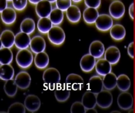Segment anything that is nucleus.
<instances>
[{"instance_id": "obj_1", "label": "nucleus", "mask_w": 135, "mask_h": 113, "mask_svg": "<svg viewBox=\"0 0 135 113\" xmlns=\"http://www.w3.org/2000/svg\"><path fill=\"white\" fill-rule=\"evenodd\" d=\"M42 78L45 85L50 90H53L60 84V74L56 68L49 67L44 71Z\"/></svg>"}, {"instance_id": "obj_2", "label": "nucleus", "mask_w": 135, "mask_h": 113, "mask_svg": "<svg viewBox=\"0 0 135 113\" xmlns=\"http://www.w3.org/2000/svg\"><path fill=\"white\" fill-rule=\"evenodd\" d=\"M16 60L20 67L23 69H27L33 63V56L31 51L27 49H20L17 53Z\"/></svg>"}, {"instance_id": "obj_3", "label": "nucleus", "mask_w": 135, "mask_h": 113, "mask_svg": "<svg viewBox=\"0 0 135 113\" xmlns=\"http://www.w3.org/2000/svg\"><path fill=\"white\" fill-rule=\"evenodd\" d=\"M47 37L50 42L56 46L61 45L65 39L64 31L58 26H53L47 33Z\"/></svg>"}, {"instance_id": "obj_4", "label": "nucleus", "mask_w": 135, "mask_h": 113, "mask_svg": "<svg viewBox=\"0 0 135 113\" xmlns=\"http://www.w3.org/2000/svg\"><path fill=\"white\" fill-rule=\"evenodd\" d=\"M95 24L98 30L106 32L109 31L114 25L113 18L108 14H99Z\"/></svg>"}, {"instance_id": "obj_5", "label": "nucleus", "mask_w": 135, "mask_h": 113, "mask_svg": "<svg viewBox=\"0 0 135 113\" xmlns=\"http://www.w3.org/2000/svg\"><path fill=\"white\" fill-rule=\"evenodd\" d=\"M109 13L114 19H121L125 13V6L123 2L119 0L112 2L109 6Z\"/></svg>"}, {"instance_id": "obj_6", "label": "nucleus", "mask_w": 135, "mask_h": 113, "mask_svg": "<svg viewBox=\"0 0 135 113\" xmlns=\"http://www.w3.org/2000/svg\"><path fill=\"white\" fill-rule=\"evenodd\" d=\"M97 104L99 107L103 109L109 108L113 102L112 93L109 90L103 89L101 92L96 94Z\"/></svg>"}, {"instance_id": "obj_7", "label": "nucleus", "mask_w": 135, "mask_h": 113, "mask_svg": "<svg viewBox=\"0 0 135 113\" xmlns=\"http://www.w3.org/2000/svg\"><path fill=\"white\" fill-rule=\"evenodd\" d=\"M65 84L70 89L81 90L84 86V81L82 77L75 74H71L66 77Z\"/></svg>"}, {"instance_id": "obj_8", "label": "nucleus", "mask_w": 135, "mask_h": 113, "mask_svg": "<svg viewBox=\"0 0 135 113\" xmlns=\"http://www.w3.org/2000/svg\"><path fill=\"white\" fill-rule=\"evenodd\" d=\"M117 104L122 110H127L132 108L133 105V99L131 93L127 92H122L117 98Z\"/></svg>"}, {"instance_id": "obj_9", "label": "nucleus", "mask_w": 135, "mask_h": 113, "mask_svg": "<svg viewBox=\"0 0 135 113\" xmlns=\"http://www.w3.org/2000/svg\"><path fill=\"white\" fill-rule=\"evenodd\" d=\"M35 5V12L39 18L49 17L53 9L51 2L42 0Z\"/></svg>"}, {"instance_id": "obj_10", "label": "nucleus", "mask_w": 135, "mask_h": 113, "mask_svg": "<svg viewBox=\"0 0 135 113\" xmlns=\"http://www.w3.org/2000/svg\"><path fill=\"white\" fill-rule=\"evenodd\" d=\"M96 63V59L90 53H88L82 56L80 65L83 71L88 73L91 71L95 67Z\"/></svg>"}, {"instance_id": "obj_11", "label": "nucleus", "mask_w": 135, "mask_h": 113, "mask_svg": "<svg viewBox=\"0 0 135 113\" xmlns=\"http://www.w3.org/2000/svg\"><path fill=\"white\" fill-rule=\"evenodd\" d=\"M31 51L35 54L45 52L46 43L45 39L40 35H36L31 39L30 44Z\"/></svg>"}, {"instance_id": "obj_12", "label": "nucleus", "mask_w": 135, "mask_h": 113, "mask_svg": "<svg viewBox=\"0 0 135 113\" xmlns=\"http://www.w3.org/2000/svg\"><path fill=\"white\" fill-rule=\"evenodd\" d=\"M24 105L27 110L31 112L37 111L41 106V101L38 97L33 94H30L26 97L24 100Z\"/></svg>"}, {"instance_id": "obj_13", "label": "nucleus", "mask_w": 135, "mask_h": 113, "mask_svg": "<svg viewBox=\"0 0 135 113\" xmlns=\"http://www.w3.org/2000/svg\"><path fill=\"white\" fill-rule=\"evenodd\" d=\"M70 89L66 84H59L55 88L54 95L57 101L64 102L70 97Z\"/></svg>"}, {"instance_id": "obj_14", "label": "nucleus", "mask_w": 135, "mask_h": 113, "mask_svg": "<svg viewBox=\"0 0 135 113\" xmlns=\"http://www.w3.org/2000/svg\"><path fill=\"white\" fill-rule=\"evenodd\" d=\"M104 56L105 59L111 65H114L120 60V53L117 47L112 46L108 47L105 51Z\"/></svg>"}, {"instance_id": "obj_15", "label": "nucleus", "mask_w": 135, "mask_h": 113, "mask_svg": "<svg viewBox=\"0 0 135 113\" xmlns=\"http://www.w3.org/2000/svg\"><path fill=\"white\" fill-rule=\"evenodd\" d=\"M31 38L29 35L20 31L15 35V46L19 49H27L30 47Z\"/></svg>"}, {"instance_id": "obj_16", "label": "nucleus", "mask_w": 135, "mask_h": 113, "mask_svg": "<svg viewBox=\"0 0 135 113\" xmlns=\"http://www.w3.org/2000/svg\"><path fill=\"white\" fill-rule=\"evenodd\" d=\"M16 84L19 88L25 89L29 88L31 83V77L26 71H22L17 74L15 78Z\"/></svg>"}, {"instance_id": "obj_17", "label": "nucleus", "mask_w": 135, "mask_h": 113, "mask_svg": "<svg viewBox=\"0 0 135 113\" xmlns=\"http://www.w3.org/2000/svg\"><path fill=\"white\" fill-rule=\"evenodd\" d=\"M15 35L13 31L9 30H5L3 31L1 35V48L11 49L15 44Z\"/></svg>"}, {"instance_id": "obj_18", "label": "nucleus", "mask_w": 135, "mask_h": 113, "mask_svg": "<svg viewBox=\"0 0 135 113\" xmlns=\"http://www.w3.org/2000/svg\"><path fill=\"white\" fill-rule=\"evenodd\" d=\"M103 78L98 75L92 76L89 79L88 84V91L97 94L103 89Z\"/></svg>"}, {"instance_id": "obj_19", "label": "nucleus", "mask_w": 135, "mask_h": 113, "mask_svg": "<svg viewBox=\"0 0 135 113\" xmlns=\"http://www.w3.org/2000/svg\"><path fill=\"white\" fill-rule=\"evenodd\" d=\"M89 51V53L95 59H100L105 53V46L102 42L96 40L91 43Z\"/></svg>"}, {"instance_id": "obj_20", "label": "nucleus", "mask_w": 135, "mask_h": 113, "mask_svg": "<svg viewBox=\"0 0 135 113\" xmlns=\"http://www.w3.org/2000/svg\"><path fill=\"white\" fill-rule=\"evenodd\" d=\"M1 13L2 22L6 25H12L15 22L17 14L14 8L7 7L1 12Z\"/></svg>"}, {"instance_id": "obj_21", "label": "nucleus", "mask_w": 135, "mask_h": 113, "mask_svg": "<svg viewBox=\"0 0 135 113\" xmlns=\"http://www.w3.org/2000/svg\"><path fill=\"white\" fill-rule=\"evenodd\" d=\"M95 70L99 75L104 76L111 72L112 65L105 59H99L96 61Z\"/></svg>"}, {"instance_id": "obj_22", "label": "nucleus", "mask_w": 135, "mask_h": 113, "mask_svg": "<svg viewBox=\"0 0 135 113\" xmlns=\"http://www.w3.org/2000/svg\"><path fill=\"white\" fill-rule=\"evenodd\" d=\"M99 14L97 9L86 7L83 12V16L84 22L88 24L95 23Z\"/></svg>"}, {"instance_id": "obj_23", "label": "nucleus", "mask_w": 135, "mask_h": 113, "mask_svg": "<svg viewBox=\"0 0 135 113\" xmlns=\"http://www.w3.org/2000/svg\"><path fill=\"white\" fill-rule=\"evenodd\" d=\"M65 12L66 17L70 22L76 24L79 22L81 18V12L78 6L72 5Z\"/></svg>"}, {"instance_id": "obj_24", "label": "nucleus", "mask_w": 135, "mask_h": 113, "mask_svg": "<svg viewBox=\"0 0 135 113\" xmlns=\"http://www.w3.org/2000/svg\"><path fill=\"white\" fill-rule=\"evenodd\" d=\"M110 37L116 41L123 40L126 35V30L123 25L120 24H114L109 30Z\"/></svg>"}, {"instance_id": "obj_25", "label": "nucleus", "mask_w": 135, "mask_h": 113, "mask_svg": "<svg viewBox=\"0 0 135 113\" xmlns=\"http://www.w3.org/2000/svg\"><path fill=\"white\" fill-rule=\"evenodd\" d=\"M81 102L86 109L95 108L97 105L96 94L90 91H87L83 95Z\"/></svg>"}, {"instance_id": "obj_26", "label": "nucleus", "mask_w": 135, "mask_h": 113, "mask_svg": "<svg viewBox=\"0 0 135 113\" xmlns=\"http://www.w3.org/2000/svg\"><path fill=\"white\" fill-rule=\"evenodd\" d=\"M34 62L37 68L43 70L47 67L49 63V58L45 52L36 54L34 58Z\"/></svg>"}, {"instance_id": "obj_27", "label": "nucleus", "mask_w": 135, "mask_h": 113, "mask_svg": "<svg viewBox=\"0 0 135 113\" xmlns=\"http://www.w3.org/2000/svg\"><path fill=\"white\" fill-rule=\"evenodd\" d=\"M117 77L113 72H110L103 78V87L107 90H111L114 89L117 86Z\"/></svg>"}, {"instance_id": "obj_28", "label": "nucleus", "mask_w": 135, "mask_h": 113, "mask_svg": "<svg viewBox=\"0 0 135 113\" xmlns=\"http://www.w3.org/2000/svg\"><path fill=\"white\" fill-rule=\"evenodd\" d=\"M36 28V24L34 20L30 18H26L22 21L20 24V31L22 32L30 35L33 33Z\"/></svg>"}, {"instance_id": "obj_29", "label": "nucleus", "mask_w": 135, "mask_h": 113, "mask_svg": "<svg viewBox=\"0 0 135 113\" xmlns=\"http://www.w3.org/2000/svg\"><path fill=\"white\" fill-rule=\"evenodd\" d=\"M15 70L10 64L1 65L0 78L3 81H7L13 79Z\"/></svg>"}, {"instance_id": "obj_30", "label": "nucleus", "mask_w": 135, "mask_h": 113, "mask_svg": "<svg viewBox=\"0 0 135 113\" xmlns=\"http://www.w3.org/2000/svg\"><path fill=\"white\" fill-rule=\"evenodd\" d=\"M52 23L49 17L40 18L37 23V27L38 31L42 34H45L52 28L53 26Z\"/></svg>"}, {"instance_id": "obj_31", "label": "nucleus", "mask_w": 135, "mask_h": 113, "mask_svg": "<svg viewBox=\"0 0 135 113\" xmlns=\"http://www.w3.org/2000/svg\"><path fill=\"white\" fill-rule=\"evenodd\" d=\"M13 59V54L11 49L2 47L0 49V64H11Z\"/></svg>"}, {"instance_id": "obj_32", "label": "nucleus", "mask_w": 135, "mask_h": 113, "mask_svg": "<svg viewBox=\"0 0 135 113\" xmlns=\"http://www.w3.org/2000/svg\"><path fill=\"white\" fill-rule=\"evenodd\" d=\"M117 87L122 92H127L131 86V81L125 74L120 75L117 79Z\"/></svg>"}, {"instance_id": "obj_33", "label": "nucleus", "mask_w": 135, "mask_h": 113, "mask_svg": "<svg viewBox=\"0 0 135 113\" xmlns=\"http://www.w3.org/2000/svg\"><path fill=\"white\" fill-rule=\"evenodd\" d=\"M64 12L57 8L52 9L49 18L54 26H59L63 22L64 19Z\"/></svg>"}, {"instance_id": "obj_34", "label": "nucleus", "mask_w": 135, "mask_h": 113, "mask_svg": "<svg viewBox=\"0 0 135 113\" xmlns=\"http://www.w3.org/2000/svg\"><path fill=\"white\" fill-rule=\"evenodd\" d=\"M18 88L15 79H12L6 81L4 86V89L8 96L13 97L16 95Z\"/></svg>"}, {"instance_id": "obj_35", "label": "nucleus", "mask_w": 135, "mask_h": 113, "mask_svg": "<svg viewBox=\"0 0 135 113\" xmlns=\"http://www.w3.org/2000/svg\"><path fill=\"white\" fill-rule=\"evenodd\" d=\"M26 108L24 104L19 102H16L12 104L9 106L8 110V113H25Z\"/></svg>"}, {"instance_id": "obj_36", "label": "nucleus", "mask_w": 135, "mask_h": 113, "mask_svg": "<svg viewBox=\"0 0 135 113\" xmlns=\"http://www.w3.org/2000/svg\"><path fill=\"white\" fill-rule=\"evenodd\" d=\"M86 109L82 102L76 101L74 102L71 108V113H86Z\"/></svg>"}, {"instance_id": "obj_37", "label": "nucleus", "mask_w": 135, "mask_h": 113, "mask_svg": "<svg viewBox=\"0 0 135 113\" xmlns=\"http://www.w3.org/2000/svg\"><path fill=\"white\" fill-rule=\"evenodd\" d=\"M28 0H12L13 8L16 11H22L25 9L27 6Z\"/></svg>"}, {"instance_id": "obj_38", "label": "nucleus", "mask_w": 135, "mask_h": 113, "mask_svg": "<svg viewBox=\"0 0 135 113\" xmlns=\"http://www.w3.org/2000/svg\"><path fill=\"white\" fill-rule=\"evenodd\" d=\"M72 0H56L55 3L57 8L65 12L72 5Z\"/></svg>"}, {"instance_id": "obj_39", "label": "nucleus", "mask_w": 135, "mask_h": 113, "mask_svg": "<svg viewBox=\"0 0 135 113\" xmlns=\"http://www.w3.org/2000/svg\"><path fill=\"white\" fill-rule=\"evenodd\" d=\"M87 7L97 9L99 8L101 4V0H84Z\"/></svg>"}, {"instance_id": "obj_40", "label": "nucleus", "mask_w": 135, "mask_h": 113, "mask_svg": "<svg viewBox=\"0 0 135 113\" xmlns=\"http://www.w3.org/2000/svg\"><path fill=\"white\" fill-rule=\"evenodd\" d=\"M128 53L129 55L132 58H134V42L129 43L128 47Z\"/></svg>"}, {"instance_id": "obj_41", "label": "nucleus", "mask_w": 135, "mask_h": 113, "mask_svg": "<svg viewBox=\"0 0 135 113\" xmlns=\"http://www.w3.org/2000/svg\"><path fill=\"white\" fill-rule=\"evenodd\" d=\"M128 13L129 16L132 20L134 18V4L133 3H131L129 5L128 9Z\"/></svg>"}, {"instance_id": "obj_42", "label": "nucleus", "mask_w": 135, "mask_h": 113, "mask_svg": "<svg viewBox=\"0 0 135 113\" xmlns=\"http://www.w3.org/2000/svg\"><path fill=\"white\" fill-rule=\"evenodd\" d=\"M7 0H0V12H1L7 8Z\"/></svg>"}, {"instance_id": "obj_43", "label": "nucleus", "mask_w": 135, "mask_h": 113, "mask_svg": "<svg viewBox=\"0 0 135 113\" xmlns=\"http://www.w3.org/2000/svg\"><path fill=\"white\" fill-rule=\"evenodd\" d=\"M41 1L42 0H28V1L31 4L36 5L37 4Z\"/></svg>"}, {"instance_id": "obj_44", "label": "nucleus", "mask_w": 135, "mask_h": 113, "mask_svg": "<svg viewBox=\"0 0 135 113\" xmlns=\"http://www.w3.org/2000/svg\"><path fill=\"white\" fill-rule=\"evenodd\" d=\"M86 113H97V111L95 109H94V108H91V109H86Z\"/></svg>"}, {"instance_id": "obj_45", "label": "nucleus", "mask_w": 135, "mask_h": 113, "mask_svg": "<svg viewBox=\"0 0 135 113\" xmlns=\"http://www.w3.org/2000/svg\"><path fill=\"white\" fill-rule=\"evenodd\" d=\"M82 1L83 0H72V2L75 3H79L80 2Z\"/></svg>"}, {"instance_id": "obj_46", "label": "nucleus", "mask_w": 135, "mask_h": 113, "mask_svg": "<svg viewBox=\"0 0 135 113\" xmlns=\"http://www.w3.org/2000/svg\"><path fill=\"white\" fill-rule=\"evenodd\" d=\"M47 1H49L50 2H51V3H54V2H56V0H47Z\"/></svg>"}, {"instance_id": "obj_47", "label": "nucleus", "mask_w": 135, "mask_h": 113, "mask_svg": "<svg viewBox=\"0 0 135 113\" xmlns=\"http://www.w3.org/2000/svg\"><path fill=\"white\" fill-rule=\"evenodd\" d=\"M12 0H7L8 1H12Z\"/></svg>"}]
</instances>
